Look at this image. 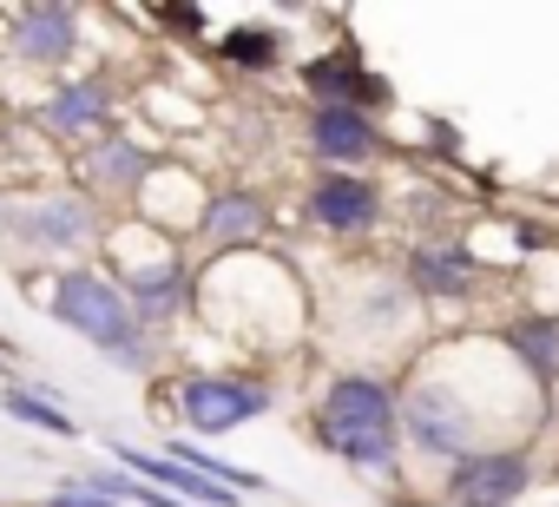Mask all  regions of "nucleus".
<instances>
[{
	"label": "nucleus",
	"instance_id": "obj_1",
	"mask_svg": "<svg viewBox=\"0 0 559 507\" xmlns=\"http://www.w3.org/2000/svg\"><path fill=\"white\" fill-rule=\"evenodd\" d=\"M191 317L204 330H217L224 343H243L250 356H270V350H290L310 330V291L297 278V264L263 244V250H237V258L198 264Z\"/></svg>",
	"mask_w": 559,
	"mask_h": 507
},
{
	"label": "nucleus",
	"instance_id": "obj_2",
	"mask_svg": "<svg viewBox=\"0 0 559 507\" xmlns=\"http://www.w3.org/2000/svg\"><path fill=\"white\" fill-rule=\"evenodd\" d=\"M310 441L343 468L382 474L402 461V382L382 369H330L310 402Z\"/></svg>",
	"mask_w": 559,
	"mask_h": 507
},
{
	"label": "nucleus",
	"instance_id": "obj_3",
	"mask_svg": "<svg viewBox=\"0 0 559 507\" xmlns=\"http://www.w3.org/2000/svg\"><path fill=\"white\" fill-rule=\"evenodd\" d=\"M21 291L73 337H86L93 350H106L119 369H152L158 363V337L132 317V304L119 297V284L99 271V264H40V271H21Z\"/></svg>",
	"mask_w": 559,
	"mask_h": 507
},
{
	"label": "nucleus",
	"instance_id": "obj_4",
	"mask_svg": "<svg viewBox=\"0 0 559 507\" xmlns=\"http://www.w3.org/2000/svg\"><path fill=\"white\" fill-rule=\"evenodd\" d=\"M99 258H106L99 271L119 284V297L132 304V317L152 337L191 317V304H198V264L185 258L178 237L152 231L145 217H112L106 237H99Z\"/></svg>",
	"mask_w": 559,
	"mask_h": 507
},
{
	"label": "nucleus",
	"instance_id": "obj_5",
	"mask_svg": "<svg viewBox=\"0 0 559 507\" xmlns=\"http://www.w3.org/2000/svg\"><path fill=\"white\" fill-rule=\"evenodd\" d=\"M106 224L112 217L80 185H47V191H14L8 198V224H0V237H8L21 258H34V271H40V264L80 258V250H99Z\"/></svg>",
	"mask_w": 559,
	"mask_h": 507
},
{
	"label": "nucleus",
	"instance_id": "obj_6",
	"mask_svg": "<svg viewBox=\"0 0 559 507\" xmlns=\"http://www.w3.org/2000/svg\"><path fill=\"white\" fill-rule=\"evenodd\" d=\"M158 402H171L165 422H178V435H237L243 422L276 409V382L263 369H185L171 376V389H158Z\"/></svg>",
	"mask_w": 559,
	"mask_h": 507
},
{
	"label": "nucleus",
	"instance_id": "obj_7",
	"mask_svg": "<svg viewBox=\"0 0 559 507\" xmlns=\"http://www.w3.org/2000/svg\"><path fill=\"white\" fill-rule=\"evenodd\" d=\"M402 441H408L421 461H441V468H454V461H467V455L487 448L480 422H474V415L448 396V382L428 376L421 363H415V376L402 382Z\"/></svg>",
	"mask_w": 559,
	"mask_h": 507
},
{
	"label": "nucleus",
	"instance_id": "obj_8",
	"mask_svg": "<svg viewBox=\"0 0 559 507\" xmlns=\"http://www.w3.org/2000/svg\"><path fill=\"white\" fill-rule=\"evenodd\" d=\"M0 27H8V60L27 73L73 80V60L86 54V14L73 0H21V8L0 14Z\"/></svg>",
	"mask_w": 559,
	"mask_h": 507
},
{
	"label": "nucleus",
	"instance_id": "obj_9",
	"mask_svg": "<svg viewBox=\"0 0 559 507\" xmlns=\"http://www.w3.org/2000/svg\"><path fill=\"white\" fill-rule=\"evenodd\" d=\"M304 224L330 244H362L389 224V191L369 172H317L304 185Z\"/></svg>",
	"mask_w": 559,
	"mask_h": 507
},
{
	"label": "nucleus",
	"instance_id": "obj_10",
	"mask_svg": "<svg viewBox=\"0 0 559 507\" xmlns=\"http://www.w3.org/2000/svg\"><path fill=\"white\" fill-rule=\"evenodd\" d=\"M152 165H158V152H152V145H139L132 132H106V139H93V145H80V152H73L67 178H73V185H80L106 217H132L139 185L152 178Z\"/></svg>",
	"mask_w": 559,
	"mask_h": 507
},
{
	"label": "nucleus",
	"instance_id": "obj_11",
	"mask_svg": "<svg viewBox=\"0 0 559 507\" xmlns=\"http://www.w3.org/2000/svg\"><path fill=\"white\" fill-rule=\"evenodd\" d=\"M270 231H276L270 191H257V185H224V191H211V204H204V217H198V231H191V244H185V258H191V250H204L198 264H211V258H237V250H263Z\"/></svg>",
	"mask_w": 559,
	"mask_h": 507
},
{
	"label": "nucleus",
	"instance_id": "obj_12",
	"mask_svg": "<svg viewBox=\"0 0 559 507\" xmlns=\"http://www.w3.org/2000/svg\"><path fill=\"white\" fill-rule=\"evenodd\" d=\"M402 284L415 304H474L487 291V264L467 250V237H415L402 250Z\"/></svg>",
	"mask_w": 559,
	"mask_h": 507
},
{
	"label": "nucleus",
	"instance_id": "obj_13",
	"mask_svg": "<svg viewBox=\"0 0 559 507\" xmlns=\"http://www.w3.org/2000/svg\"><path fill=\"white\" fill-rule=\"evenodd\" d=\"M34 119H40V132H53L60 145L80 152V145L119 132V86H112L106 73H73V80H60V86L34 106Z\"/></svg>",
	"mask_w": 559,
	"mask_h": 507
},
{
	"label": "nucleus",
	"instance_id": "obj_14",
	"mask_svg": "<svg viewBox=\"0 0 559 507\" xmlns=\"http://www.w3.org/2000/svg\"><path fill=\"white\" fill-rule=\"evenodd\" d=\"M304 152L317 172H369L389 152V132L356 106H304Z\"/></svg>",
	"mask_w": 559,
	"mask_h": 507
},
{
	"label": "nucleus",
	"instance_id": "obj_15",
	"mask_svg": "<svg viewBox=\"0 0 559 507\" xmlns=\"http://www.w3.org/2000/svg\"><path fill=\"white\" fill-rule=\"evenodd\" d=\"M533 474H539L533 448H480L441 474V500L448 507H513V500H526Z\"/></svg>",
	"mask_w": 559,
	"mask_h": 507
},
{
	"label": "nucleus",
	"instance_id": "obj_16",
	"mask_svg": "<svg viewBox=\"0 0 559 507\" xmlns=\"http://www.w3.org/2000/svg\"><path fill=\"white\" fill-rule=\"evenodd\" d=\"M297 86H304L310 106H356V113H369V119H382V113L395 106V86H389L376 67H362L356 47H330V54L304 60V67H297Z\"/></svg>",
	"mask_w": 559,
	"mask_h": 507
},
{
	"label": "nucleus",
	"instance_id": "obj_17",
	"mask_svg": "<svg viewBox=\"0 0 559 507\" xmlns=\"http://www.w3.org/2000/svg\"><path fill=\"white\" fill-rule=\"evenodd\" d=\"M204 204H211V185L191 172V158H178V152H158L152 178L139 185V204H132V217H145L152 231H165V237L191 244V231H198Z\"/></svg>",
	"mask_w": 559,
	"mask_h": 507
},
{
	"label": "nucleus",
	"instance_id": "obj_18",
	"mask_svg": "<svg viewBox=\"0 0 559 507\" xmlns=\"http://www.w3.org/2000/svg\"><path fill=\"white\" fill-rule=\"evenodd\" d=\"M493 337H500V350H507L539 389L559 376V310H520V317H507Z\"/></svg>",
	"mask_w": 559,
	"mask_h": 507
},
{
	"label": "nucleus",
	"instance_id": "obj_19",
	"mask_svg": "<svg viewBox=\"0 0 559 507\" xmlns=\"http://www.w3.org/2000/svg\"><path fill=\"white\" fill-rule=\"evenodd\" d=\"M211 54H217L230 73H243V80H257V73H284V67H290V40L276 34L270 21H243V27H224Z\"/></svg>",
	"mask_w": 559,
	"mask_h": 507
},
{
	"label": "nucleus",
	"instance_id": "obj_20",
	"mask_svg": "<svg viewBox=\"0 0 559 507\" xmlns=\"http://www.w3.org/2000/svg\"><path fill=\"white\" fill-rule=\"evenodd\" d=\"M0 415H14L21 428H40V435H53V441H80L86 428L60 409V396L47 389V382H0Z\"/></svg>",
	"mask_w": 559,
	"mask_h": 507
},
{
	"label": "nucleus",
	"instance_id": "obj_21",
	"mask_svg": "<svg viewBox=\"0 0 559 507\" xmlns=\"http://www.w3.org/2000/svg\"><path fill=\"white\" fill-rule=\"evenodd\" d=\"M145 14H152L158 27H171V34H191V40L204 34V8H145Z\"/></svg>",
	"mask_w": 559,
	"mask_h": 507
},
{
	"label": "nucleus",
	"instance_id": "obj_22",
	"mask_svg": "<svg viewBox=\"0 0 559 507\" xmlns=\"http://www.w3.org/2000/svg\"><path fill=\"white\" fill-rule=\"evenodd\" d=\"M40 507H112V500H99V494H80V487H53Z\"/></svg>",
	"mask_w": 559,
	"mask_h": 507
},
{
	"label": "nucleus",
	"instance_id": "obj_23",
	"mask_svg": "<svg viewBox=\"0 0 559 507\" xmlns=\"http://www.w3.org/2000/svg\"><path fill=\"white\" fill-rule=\"evenodd\" d=\"M8 198H14V191H8V185H0V224H8Z\"/></svg>",
	"mask_w": 559,
	"mask_h": 507
},
{
	"label": "nucleus",
	"instance_id": "obj_24",
	"mask_svg": "<svg viewBox=\"0 0 559 507\" xmlns=\"http://www.w3.org/2000/svg\"><path fill=\"white\" fill-rule=\"evenodd\" d=\"M0 376H8V356H0Z\"/></svg>",
	"mask_w": 559,
	"mask_h": 507
}]
</instances>
